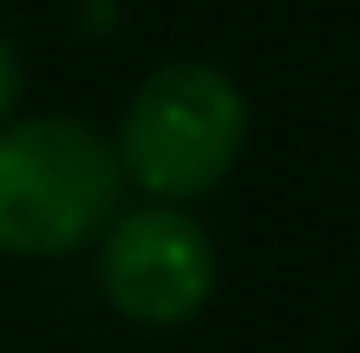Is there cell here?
Wrapping results in <instances>:
<instances>
[{"label":"cell","mask_w":360,"mask_h":353,"mask_svg":"<svg viewBox=\"0 0 360 353\" xmlns=\"http://www.w3.org/2000/svg\"><path fill=\"white\" fill-rule=\"evenodd\" d=\"M114 145L70 114H38L0 126V253L63 259L89 246L120 208Z\"/></svg>","instance_id":"1"},{"label":"cell","mask_w":360,"mask_h":353,"mask_svg":"<svg viewBox=\"0 0 360 353\" xmlns=\"http://www.w3.org/2000/svg\"><path fill=\"white\" fill-rule=\"evenodd\" d=\"M240 139H247L240 82L202 57H177L133 88L114 158H120V177H133L146 196L177 208L184 196H202L234 171Z\"/></svg>","instance_id":"2"},{"label":"cell","mask_w":360,"mask_h":353,"mask_svg":"<svg viewBox=\"0 0 360 353\" xmlns=\"http://www.w3.org/2000/svg\"><path fill=\"white\" fill-rule=\"evenodd\" d=\"M215 291V246L196 215L152 202L108 221L101 240V297L146 328L190 322Z\"/></svg>","instance_id":"3"},{"label":"cell","mask_w":360,"mask_h":353,"mask_svg":"<svg viewBox=\"0 0 360 353\" xmlns=\"http://www.w3.org/2000/svg\"><path fill=\"white\" fill-rule=\"evenodd\" d=\"M19 88H25V76H19V57H13V44L0 38V126H6V114L19 107Z\"/></svg>","instance_id":"4"}]
</instances>
